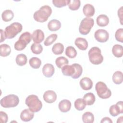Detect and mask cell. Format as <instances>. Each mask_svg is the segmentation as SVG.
<instances>
[{"mask_svg": "<svg viewBox=\"0 0 123 123\" xmlns=\"http://www.w3.org/2000/svg\"><path fill=\"white\" fill-rule=\"evenodd\" d=\"M51 13L52 9L51 7L49 5H44L34 12L33 18L37 22L40 23L45 22L48 20Z\"/></svg>", "mask_w": 123, "mask_h": 123, "instance_id": "obj_1", "label": "cell"}, {"mask_svg": "<svg viewBox=\"0 0 123 123\" xmlns=\"http://www.w3.org/2000/svg\"><path fill=\"white\" fill-rule=\"evenodd\" d=\"M25 104L33 112L39 111L42 108V103L38 97L35 95H29L25 99Z\"/></svg>", "mask_w": 123, "mask_h": 123, "instance_id": "obj_2", "label": "cell"}, {"mask_svg": "<svg viewBox=\"0 0 123 123\" xmlns=\"http://www.w3.org/2000/svg\"><path fill=\"white\" fill-rule=\"evenodd\" d=\"M23 29L22 25L18 22H14L6 27L4 31L6 38L12 39L14 37Z\"/></svg>", "mask_w": 123, "mask_h": 123, "instance_id": "obj_3", "label": "cell"}, {"mask_svg": "<svg viewBox=\"0 0 123 123\" xmlns=\"http://www.w3.org/2000/svg\"><path fill=\"white\" fill-rule=\"evenodd\" d=\"M89 60L91 63L95 65L101 63L103 61V57L101 55L100 49L97 47L91 48L88 53Z\"/></svg>", "mask_w": 123, "mask_h": 123, "instance_id": "obj_4", "label": "cell"}, {"mask_svg": "<svg viewBox=\"0 0 123 123\" xmlns=\"http://www.w3.org/2000/svg\"><path fill=\"white\" fill-rule=\"evenodd\" d=\"M19 99L17 96L14 94H10L4 97L0 100V105L5 108L14 107L18 105Z\"/></svg>", "mask_w": 123, "mask_h": 123, "instance_id": "obj_5", "label": "cell"}, {"mask_svg": "<svg viewBox=\"0 0 123 123\" xmlns=\"http://www.w3.org/2000/svg\"><path fill=\"white\" fill-rule=\"evenodd\" d=\"M95 89L98 96L102 99L109 98L111 95V92L107 85L103 82H98L96 84Z\"/></svg>", "mask_w": 123, "mask_h": 123, "instance_id": "obj_6", "label": "cell"}, {"mask_svg": "<svg viewBox=\"0 0 123 123\" xmlns=\"http://www.w3.org/2000/svg\"><path fill=\"white\" fill-rule=\"evenodd\" d=\"M94 24V20L93 19L89 17L84 18L81 21L79 27L80 33L83 35L88 34L93 26Z\"/></svg>", "mask_w": 123, "mask_h": 123, "instance_id": "obj_7", "label": "cell"}, {"mask_svg": "<svg viewBox=\"0 0 123 123\" xmlns=\"http://www.w3.org/2000/svg\"><path fill=\"white\" fill-rule=\"evenodd\" d=\"M94 37L97 41L100 43H104L109 39V35L106 30L100 29L95 31Z\"/></svg>", "mask_w": 123, "mask_h": 123, "instance_id": "obj_8", "label": "cell"}, {"mask_svg": "<svg viewBox=\"0 0 123 123\" xmlns=\"http://www.w3.org/2000/svg\"><path fill=\"white\" fill-rule=\"evenodd\" d=\"M110 114L115 117L119 114L123 113V102L122 101H119L116 104L111 105L109 109Z\"/></svg>", "mask_w": 123, "mask_h": 123, "instance_id": "obj_9", "label": "cell"}, {"mask_svg": "<svg viewBox=\"0 0 123 123\" xmlns=\"http://www.w3.org/2000/svg\"><path fill=\"white\" fill-rule=\"evenodd\" d=\"M57 94L53 90L46 91L43 94V99L45 102L48 103H52L55 102L57 99Z\"/></svg>", "mask_w": 123, "mask_h": 123, "instance_id": "obj_10", "label": "cell"}, {"mask_svg": "<svg viewBox=\"0 0 123 123\" xmlns=\"http://www.w3.org/2000/svg\"><path fill=\"white\" fill-rule=\"evenodd\" d=\"M44 33L41 29H37L34 31L32 34V38L35 43H40L44 39Z\"/></svg>", "mask_w": 123, "mask_h": 123, "instance_id": "obj_11", "label": "cell"}, {"mask_svg": "<svg viewBox=\"0 0 123 123\" xmlns=\"http://www.w3.org/2000/svg\"><path fill=\"white\" fill-rule=\"evenodd\" d=\"M79 84L82 89L85 90H90L93 86V82L92 80L87 77L82 78L80 81Z\"/></svg>", "mask_w": 123, "mask_h": 123, "instance_id": "obj_12", "label": "cell"}, {"mask_svg": "<svg viewBox=\"0 0 123 123\" xmlns=\"http://www.w3.org/2000/svg\"><path fill=\"white\" fill-rule=\"evenodd\" d=\"M34 114L29 109H26L23 110L20 114V118L24 122H28L33 119Z\"/></svg>", "mask_w": 123, "mask_h": 123, "instance_id": "obj_13", "label": "cell"}, {"mask_svg": "<svg viewBox=\"0 0 123 123\" xmlns=\"http://www.w3.org/2000/svg\"><path fill=\"white\" fill-rule=\"evenodd\" d=\"M55 72V69L53 65L50 63L45 64L42 68V73L46 77H51Z\"/></svg>", "mask_w": 123, "mask_h": 123, "instance_id": "obj_14", "label": "cell"}, {"mask_svg": "<svg viewBox=\"0 0 123 123\" xmlns=\"http://www.w3.org/2000/svg\"><path fill=\"white\" fill-rule=\"evenodd\" d=\"M58 107L61 111L62 112H67L71 109V102L68 99H63L59 102Z\"/></svg>", "mask_w": 123, "mask_h": 123, "instance_id": "obj_15", "label": "cell"}, {"mask_svg": "<svg viewBox=\"0 0 123 123\" xmlns=\"http://www.w3.org/2000/svg\"><path fill=\"white\" fill-rule=\"evenodd\" d=\"M74 44L80 50H85L88 47V42L87 40L83 37H77L75 39Z\"/></svg>", "mask_w": 123, "mask_h": 123, "instance_id": "obj_16", "label": "cell"}, {"mask_svg": "<svg viewBox=\"0 0 123 123\" xmlns=\"http://www.w3.org/2000/svg\"><path fill=\"white\" fill-rule=\"evenodd\" d=\"M83 13L86 17L90 18L93 16L95 13V8L92 4L87 3L83 6Z\"/></svg>", "mask_w": 123, "mask_h": 123, "instance_id": "obj_17", "label": "cell"}, {"mask_svg": "<svg viewBox=\"0 0 123 123\" xmlns=\"http://www.w3.org/2000/svg\"><path fill=\"white\" fill-rule=\"evenodd\" d=\"M61 27V22L56 19L50 20L48 24V29L51 31H56Z\"/></svg>", "mask_w": 123, "mask_h": 123, "instance_id": "obj_18", "label": "cell"}, {"mask_svg": "<svg viewBox=\"0 0 123 123\" xmlns=\"http://www.w3.org/2000/svg\"><path fill=\"white\" fill-rule=\"evenodd\" d=\"M62 71L64 75L72 76L75 73V68L73 64H67L62 67Z\"/></svg>", "mask_w": 123, "mask_h": 123, "instance_id": "obj_19", "label": "cell"}, {"mask_svg": "<svg viewBox=\"0 0 123 123\" xmlns=\"http://www.w3.org/2000/svg\"><path fill=\"white\" fill-rule=\"evenodd\" d=\"M97 24L101 27H104L107 25L109 23V17L105 14H100L97 18Z\"/></svg>", "mask_w": 123, "mask_h": 123, "instance_id": "obj_20", "label": "cell"}, {"mask_svg": "<svg viewBox=\"0 0 123 123\" xmlns=\"http://www.w3.org/2000/svg\"><path fill=\"white\" fill-rule=\"evenodd\" d=\"M112 52L115 57L117 58L122 57L123 55V46L119 44L114 45L112 49Z\"/></svg>", "mask_w": 123, "mask_h": 123, "instance_id": "obj_21", "label": "cell"}, {"mask_svg": "<svg viewBox=\"0 0 123 123\" xmlns=\"http://www.w3.org/2000/svg\"><path fill=\"white\" fill-rule=\"evenodd\" d=\"M14 17V13L11 10H6L1 14V18L4 22H9L11 21Z\"/></svg>", "mask_w": 123, "mask_h": 123, "instance_id": "obj_22", "label": "cell"}, {"mask_svg": "<svg viewBox=\"0 0 123 123\" xmlns=\"http://www.w3.org/2000/svg\"><path fill=\"white\" fill-rule=\"evenodd\" d=\"M11 52V49L9 45L3 44L0 45V55L2 57L9 56Z\"/></svg>", "mask_w": 123, "mask_h": 123, "instance_id": "obj_23", "label": "cell"}, {"mask_svg": "<svg viewBox=\"0 0 123 123\" xmlns=\"http://www.w3.org/2000/svg\"><path fill=\"white\" fill-rule=\"evenodd\" d=\"M83 99L86 101V105L90 106L93 105L96 100L95 96L92 93H86L83 97Z\"/></svg>", "mask_w": 123, "mask_h": 123, "instance_id": "obj_24", "label": "cell"}, {"mask_svg": "<svg viewBox=\"0 0 123 123\" xmlns=\"http://www.w3.org/2000/svg\"><path fill=\"white\" fill-rule=\"evenodd\" d=\"M74 105L75 108L77 110L81 111L83 110L86 108V103L83 98H79L75 100Z\"/></svg>", "mask_w": 123, "mask_h": 123, "instance_id": "obj_25", "label": "cell"}, {"mask_svg": "<svg viewBox=\"0 0 123 123\" xmlns=\"http://www.w3.org/2000/svg\"><path fill=\"white\" fill-rule=\"evenodd\" d=\"M29 63L32 68L34 69H38L41 65V61L37 57H33L29 59Z\"/></svg>", "mask_w": 123, "mask_h": 123, "instance_id": "obj_26", "label": "cell"}, {"mask_svg": "<svg viewBox=\"0 0 123 123\" xmlns=\"http://www.w3.org/2000/svg\"><path fill=\"white\" fill-rule=\"evenodd\" d=\"M16 62L20 66H23L26 64L27 62L26 56L24 54H19L16 57Z\"/></svg>", "mask_w": 123, "mask_h": 123, "instance_id": "obj_27", "label": "cell"}, {"mask_svg": "<svg viewBox=\"0 0 123 123\" xmlns=\"http://www.w3.org/2000/svg\"><path fill=\"white\" fill-rule=\"evenodd\" d=\"M64 50V46L61 43H55L52 48V51L55 55H60L63 53Z\"/></svg>", "mask_w": 123, "mask_h": 123, "instance_id": "obj_28", "label": "cell"}, {"mask_svg": "<svg viewBox=\"0 0 123 123\" xmlns=\"http://www.w3.org/2000/svg\"><path fill=\"white\" fill-rule=\"evenodd\" d=\"M112 79L113 82L117 85L121 84L123 82V73L122 72L116 71L113 74Z\"/></svg>", "mask_w": 123, "mask_h": 123, "instance_id": "obj_29", "label": "cell"}, {"mask_svg": "<svg viewBox=\"0 0 123 123\" xmlns=\"http://www.w3.org/2000/svg\"><path fill=\"white\" fill-rule=\"evenodd\" d=\"M82 120L85 123H93L94 121V116L90 112H86L82 115Z\"/></svg>", "mask_w": 123, "mask_h": 123, "instance_id": "obj_30", "label": "cell"}, {"mask_svg": "<svg viewBox=\"0 0 123 123\" xmlns=\"http://www.w3.org/2000/svg\"><path fill=\"white\" fill-rule=\"evenodd\" d=\"M69 63L68 60L64 56H60L56 58L55 63L59 68H62L63 66L68 64Z\"/></svg>", "mask_w": 123, "mask_h": 123, "instance_id": "obj_31", "label": "cell"}, {"mask_svg": "<svg viewBox=\"0 0 123 123\" xmlns=\"http://www.w3.org/2000/svg\"><path fill=\"white\" fill-rule=\"evenodd\" d=\"M28 44L23 39L19 38L18 41H17L14 45V48L15 50L17 51H21L23 50Z\"/></svg>", "mask_w": 123, "mask_h": 123, "instance_id": "obj_32", "label": "cell"}, {"mask_svg": "<svg viewBox=\"0 0 123 123\" xmlns=\"http://www.w3.org/2000/svg\"><path fill=\"white\" fill-rule=\"evenodd\" d=\"M73 65L74 66L75 68V73L74 74L71 76L73 79H77L82 74L83 72L82 67L78 63H74Z\"/></svg>", "mask_w": 123, "mask_h": 123, "instance_id": "obj_33", "label": "cell"}, {"mask_svg": "<svg viewBox=\"0 0 123 123\" xmlns=\"http://www.w3.org/2000/svg\"><path fill=\"white\" fill-rule=\"evenodd\" d=\"M65 55L71 59L75 58L77 55V51L75 48L73 46H68L66 48Z\"/></svg>", "mask_w": 123, "mask_h": 123, "instance_id": "obj_34", "label": "cell"}, {"mask_svg": "<svg viewBox=\"0 0 123 123\" xmlns=\"http://www.w3.org/2000/svg\"><path fill=\"white\" fill-rule=\"evenodd\" d=\"M31 50L33 53L35 54H39L42 52L43 47L40 44L34 43L31 46Z\"/></svg>", "mask_w": 123, "mask_h": 123, "instance_id": "obj_35", "label": "cell"}, {"mask_svg": "<svg viewBox=\"0 0 123 123\" xmlns=\"http://www.w3.org/2000/svg\"><path fill=\"white\" fill-rule=\"evenodd\" d=\"M80 4L81 1L80 0H70V1L68 4V7L70 10L75 11L79 8Z\"/></svg>", "mask_w": 123, "mask_h": 123, "instance_id": "obj_36", "label": "cell"}, {"mask_svg": "<svg viewBox=\"0 0 123 123\" xmlns=\"http://www.w3.org/2000/svg\"><path fill=\"white\" fill-rule=\"evenodd\" d=\"M57 35L56 34H52L48 36L44 42V44L46 46H48L51 45L57 39Z\"/></svg>", "mask_w": 123, "mask_h": 123, "instance_id": "obj_37", "label": "cell"}, {"mask_svg": "<svg viewBox=\"0 0 123 123\" xmlns=\"http://www.w3.org/2000/svg\"><path fill=\"white\" fill-rule=\"evenodd\" d=\"M70 0H53L52 3L56 7L61 8L68 5Z\"/></svg>", "mask_w": 123, "mask_h": 123, "instance_id": "obj_38", "label": "cell"}, {"mask_svg": "<svg viewBox=\"0 0 123 123\" xmlns=\"http://www.w3.org/2000/svg\"><path fill=\"white\" fill-rule=\"evenodd\" d=\"M19 38L25 40L27 44H29L32 39V35L29 32H25L23 33L21 35Z\"/></svg>", "mask_w": 123, "mask_h": 123, "instance_id": "obj_39", "label": "cell"}, {"mask_svg": "<svg viewBox=\"0 0 123 123\" xmlns=\"http://www.w3.org/2000/svg\"><path fill=\"white\" fill-rule=\"evenodd\" d=\"M115 37L118 41L123 43V29L119 28L117 30L115 33Z\"/></svg>", "mask_w": 123, "mask_h": 123, "instance_id": "obj_40", "label": "cell"}, {"mask_svg": "<svg viewBox=\"0 0 123 123\" xmlns=\"http://www.w3.org/2000/svg\"><path fill=\"white\" fill-rule=\"evenodd\" d=\"M0 120L1 123H6L8 120L7 114L2 111H0Z\"/></svg>", "mask_w": 123, "mask_h": 123, "instance_id": "obj_41", "label": "cell"}, {"mask_svg": "<svg viewBox=\"0 0 123 123\" xmlns=\"http://www.w3.org/2000/svg\"><path fill=\"white\" fill-rule=\"evenodd\" d=\"M123 6H122L118 11V15L120 20V23L121 25H123L122 19H123Z\"/></svg>", "mask_w": 123, "mask_h": 123, "instance_id": "obj_42", "label": "cell"}, {"mask_svg": "<svg viewBox=\"0 0 123 123\" xmlns=\"http://www.w3.org/2000/svg\"><path fill=\"white\" fill-rule=\"evenodd\" d=\"M100 123H112V120L109 118V117H104L102 120L100 121Z\"/></svg>", "mask_w": 123, "mask_h": 123, "instance_id": "obj_43", "label": "cell"}, {"mask_svg": "<svg viewBox=\"0 0 123 123\" xmlns=\"http://www.w3.org/2000/svg\"><path fill=\"white\" fill-rule=\"evenodd\" d=\"M0 42H2V41H4L6 39L5 36V34H4V31L2 29H0Z\"/></svg>", "mask_w": 123, "mask_h": 123, "instance_id": "obj_44", "label": "cell"}]
</instances>
